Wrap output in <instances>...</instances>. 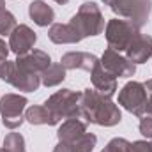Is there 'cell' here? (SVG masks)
<instances>
[{
	"instance_id": "cell-15",
	"label": "cell",
	"mask_w": 152,
	"mask_h": 152,
	"mask_svg": "<svg viewBox=\"0 0 152 152\" xmlns=\"http://www.w3.org/2000/svg\"><path fill=\"white\" fill-rule=\"evenodd\" d=\"M85 133H87V122H81L80 118H67L58 126L57 138H58V142H66V143L73 145Z\"/></svg>"
},
{
	"instance_id": "cell-18",
	"label": "cell",
	"mask_w": 152,
	"mask_h": 152,
	"mask_svg": "<svg viewBox=\"0 0 152 152\" xmlns=\"http://www.w3.org/2000/svg\"><path fill=\"white\" fill-rule=\"evenodd\" d=\"M25 120L32 126H57L58 124L44 104H36V106L27 108L25 110Z\"/></svg>"
},
{
	"instance_id": "cell-4",
	"label": "cell",
	"mask_w": 152,
	"mask_h": 152,
	"mask_svg": "<svg viewBox=\"0 0 152 152\" xmlns=\"http://www.w3.org/2000/svg\"><path fill=\"white\" fill-rule=\"evenodd\" d=\"M118 18H126L138 28H142L151 16V0H103Z\"/></svg>"
},
{
	"instance_id": "cell-8",
	"label": "cell",
	"mask_w": 152,
	"mask_h": 152,
	"mask_svg": "<svg viewBox=\"0 0 152 152\" xmlns=\"http://www.w3.org/2000/svg\"><path fill=\"white\" fill-rule=\"evenodd\" d=\"M2 80L11 83L14 88L21 90V92H34L41 85V75L25 71V69L18 67L14 62H9V60H7V67H5V73L2 76Z\"/></svg>"
},
{
	"instance_id": "cell-22",
	"label": "cell",
	"mask_w": 152,
	"mask_h": 152,
	"mask_svg": "<svg viewBox=\"0 0 152 152\" xmlns=\"http://www.w3.org/2000/svg\"><path fill=\"white\" fill-rule=\"evenodd\" d=\"M96 142H97V136L96 134L85 133V134H81L75 143H73L75 152H92L94 147H96Z\"/></svg>"
},
{
	"instance_id": "cell-9",
	"label": "cell",
	"mask_w": 152,
	"mask_h": 152,
	"mask_svg": "<svg viewBox=\"0 0 152 152\" xmlns=\"http://www.w3.org/2000/svg\"><path fill=\"white\" fill-rule=\"evenodd\" d=\"M99 62L104 67V71H108L115 78H129V76H134V73H136V66L127 57H124L122 53L115 51L112 48L104 50Z\"/></svg>"
},
{
	"instance_id": "cell-6",
	"label": "cell",
	"mask_w": 152,
	"mask_h": 152,
	"mask_svg": "<svg viewBox=\"0 0 152 152\" xmlns=\"http://www.w3.org/2000/svg\"><path fill=\"white\" fill-rule=\"evenodd\" d=\"M27 97L20 94H5L0 99V115L2 124L7 129H16L25 120V110H27Z\"/></svg>"
},
{
	"instance_id": "cell-17",
	"label": "cell",
	"mask_w": 152,
	"mask_h": 152,
	"mask_svg": "<svg viewBox=\"0 0 152 152\" xmlns=\"http://www.w3.org/2000/svg\"><path fill=\"white\" fill-rule=\"evenodd\" d=\"M28 16L34 20L36 25H39V27H48L55 20V11L44 0H34L28 5Z\"/></svg>"
},
{
	"instance_id": "cell-2",
	"label": "cell",
	"mask_w": 152,
	"mask_h": 152,
	"mask_svg": "<svg viewBox=\"0 0 152 152\" xmlns=\"http://www.w3.org/2000/svg\"><path fill=\"white\" fill-rule=\"evenodd\" d=\"M69 25L75 28L80 39L83 41L85 37H90V36H99L104 30V16L97 4L85 2L80 5L78 12L71 18Z\"/></svg>"
},
{
	"instance_id": "cell-25",
	"label": "cell",
	"mask_w": 152,
	"mask_h": 152,
	"mask_svg": "<svg viewBox=\"0 0 152 152\" xmlns=\"http://www.w3.org/2000/svg\"><path fill=\"white\" fill-rule=\"evenodd\" d=\"M53 152H75V147L71 143H66V142H58L57 147L53 149Z\"/></svg>"
},
{
	"instance_id": "cell-19",
	"label": "cell",
	"mask_w": 152,
	"mask_h": 152,
	"mask_svg": "<svg viewBox=\"0 0 152 152\" xmlns=\"http://www.w3.org/2000/svg\"><path fill=\"white\" fill-rule=\"evenodd\" d=\"M66 80V67L62 64H51L46 71H42L41 75V83L44 87H57Z\"/></svg>"
},
{
	"instance_id": "cell-7",
	"label": "cell",
	"mask_w": 152,
	"mask_h": 152,
	"mask_svg": "<svg viewBox=\"0 0 152 152\" xmlns=\"http://www.w3.org/2000/svg\"><path fill=\"white\" fill-rule=\"evenodd\" d=\"M147 99L149 96H147L145 83H140V81H127L118 92V104L136 117L143 115Z\"/></svg>"
},
{
	"instance_id": "cell-30",
	"label": "cell",
	"mask_w": 152,
	"mask_h": 152,
	"mask_svg": "<svg viewBox=\"0 0 152 152\" xmlns=\"http://www.w3.org/2000/svg\"><path fill=\"white\" fill-rule=\"evenodd\" d=\"M4 5H5V2H4V0H0V9H2Z\"/></svg>"
},
{
	"instance_id": "cell-12",
	"label": "cell",
	"mask_w": 152,
	"mask_h": 152,
	"mask_svg": "<svg viewBox=\"0 0 152 152\" xmlns=\"http://www.w3.org/2000/svg\"><path fill=\"white\" fill-rule=\"evenodd\" d=\"M126 57L134 66L147 62L152 57V37L147 34H138L134 41L129 44V48L126 50Z\"/></svg>"
},
{
	"instance_id": "cell-24",
	"label": "cell",
	"mask_w": 152,
	"mask_h": 152,
	"mask_svg": "<svg viewBox=\"0 0 152 152\" xmlns=\"http://www.w3.org/2000/svg\"><path fill=\"white\" fill-rule=\"evenodd\" d=\"M131 152H152V143L147 140H136L131 143Z\"/></svg>"
},
{
	"instance_id": "cell-10",
	"label": "cell",
	"mask_w": 152,
	"mask_h": 152,
	"mask_svg": "<svg viewBox=\"0 0 152 152\" xmlns=\"http://www.w3.org/2000/svg\"><path fill=\"white\" fill-rule=\"evenodd\" d=\"M36 41H37V36L28 25H18L9 36V50L18 57H21L34 50Z\"/></svg>"
},
{
	"instance_id": "cell-5",
	"label": "cell",
	"mask_w": 152,
	"mask_h": 152,
	"mask_svg": "<svg viewBox=\"0 0 152 152\" xmlns=\"http://www.w3.org/2000/svg\"><path fill=\"white\" fill-rule=\"evenodd\" d=\"M138 34H140V28L136 25H133L127 20H118V18L110 20L106 25V30H104L108 48H112L118 53L126 51Z\"/></svg>"
},
{
	"instance_id": "cell-13",
	"label": "cell",
	"mask_w": 152,
	"mask_h": 152,
	"mask_svg": "<svg viewBox=\"0 0 152 152\" xmlns=\"http://www.w3.org/2000/svg\"><path fill=\"white\" fill-rule=\"evenodd\" d=\"M90 80H92L94 88L99 94H103L106 97L115 96V92H117V78L112 76L108 71H104V67L101 66V62H97L96 67L90 71Z\"/></svg>"
},
{
	"instance_id": "cell-21",
	"label": "cell",
	"mask_w": 152,
	"mask_h": 152,
	"mask_svg": "<svg viewBox=\"0 0 152 152\" xmlns=\"http://www.w3.org/2000/svg\"><path fill=\"white\" fill-rule=\"evenodd\" d=\"M4 149L9 152H25V140L20 133H9L4 138Z\"/></svg>"
},
{
	"instance_id": "cell-28",
	"label": "cell",
	"mask_w": 152,
	"mask_h": 152,
	"mask_svg": "<svg viewBox=\"0 0 152 152\" xmlns=\"http://www.w3.org/2000/svg\"><path fill=\"white\" fill-rule=\"evenodd\" d=\"M145 88H147V92H151V94H152V78H151V80H147V83H145Z\"/></svg>"
},
{
	"instance_id": "cell-16",
	"label": "cell",
	"mask_w": 152,
	"mask_h": 152,
	"mask_svg": "<svg viewBox=\"0 0 152 152\" xmlns=\"http://www.w3.org/2000/svg\"><path fill=\"white\" fill-rule=\"evenodd\" d=\"M48 37L55 44H76L81 41L69 23H53L48 30Z\"/></svg>"
},
{
	"instance_id": "cell-11",
	"label": "cell",
	"mask_w": 152,
	"mask_h": 152,
	"mask_svg": "<svg viewBox=\"0 0 152 152\" xmlns=\"http://www.w3.org/2000/svg\"><path fill=\"white\" fill-rule=\"evenodd\" d=\"M14 64L18 67H21V69H25V71L36 73V75H42V71H46L51 66V58L42 50H32V51L18 57L14 60Z\"/></svg>"
},
{
	"instance_id": "cell-20",
	"label": "cell",
	"mask_w": 152,
	"mask_h": 152,
	"mask_svg": "<svg viewBox=\"0 0 152 152\" xmlns=\"http://www.w3.org/2000/svg\"><path fill=\"white\" fill-rule=\"evenodd\" d=\"M18 27L16 18L12 12H9L5 7L0 9V36H11L12 30Z\"/></svg>"
},
{
	"instance_id": "cell-31",
	"label": "cell",
	"mask_w": 152,
	"mask_h": 152,
	"mask_svg": "<svg viewBox=\"0 0 152 152\" xmlns=\"http://www.w3.org/2000/svg\"><path fill=\"white\" fill-rule=\"evenodd\" d=\"M0 152H9V151H7V149H4V147H2V149H0Z\"/></svg>"
},
{
	"instance_id": "cell-32",
	"label": "cell",
	"mask_w": 152,
	"mask_h": 152,
	"mask_svg": "<svg viewBox=\"0 0 152 152\" xmlns=\"http://www.w3.org/2000/svg\"><path fill=\"white\" fill-rule=\"evenodd\" d=\"M149 117H152V115H149Z\"/></svg>"
},
{
	"instance_id": "cell-27",
	"label": "cell",
	"mask_w": 152,
	"mask_h": 152,
	"mask_svg": "<svg viewBox=\"0 0 152 152\" xmlns=\"http://www.w3.org/2000/svg\"><path fill=\"white\" fill-rule=\"evenodd\" d=\"M5 67H7V60L5 58H0V78L5 73Z\"/></svg>"
},
{
	"instance_id": "cell-14",
	"label": "cell",
	"mask_w": 152,
	"mask_h": 152,
	"mask_svg": "<svg viewBox=\"0 0 152 152\" xmlns=\"http://www.w3.org/2000/svg\"><path fill=\"white\" fill-rule=\"evenodd\" d=\"M97 62H99V58L87 51H67L60 58V64L66 69H81V71H88V73L96 67Z\"/></svg>"
},
{
	"instance_id": "cell-23",
	"label": "cell",
	"mask_w": 152,
	"mask_h": 152,
	"mask_svg": "<svg viewBox=\"0 0 152 152\" xmlns=\"http://www.w3.org/2000/svg\"><path fill=\"white\" fill-rule=\"evenodd\" d=\"M101 152H131V142L126 138H113Z\"/></svg>"
},
{
	"instance_id": "cell-33",
	"label": "cell",
	"mask_w": 152,
	"mask_h": 152,
	"mask_svg": "<svg viewBox=\"0 0 152 152\" xmlns=\"http://www.w3.org/2000/svg\"><path fill=\"white\" fill-rule=\"evenodd\" d=\"M151 143H152V142H151Z\"/></svg>"
},
{
	"instance_id": "cell-3",
	"label": "cell",
	"mask_w": 152,
	"mask_h": 152,
	"mask_svg": "<svg viewBox=\"0 0 152 152\" xmlns=\"http://www.w3.org/2000/svg\"><path fill=\"white\" fill-rule=\"evenodd\" d=\"M42 104L50 110L57 122H60L62 118H80V94L71 88L57 90Z\"/></svg>"
},
{
	"instance_id": "cell-1",
	"label": "cell",
	"mask_w": 152,
	"mask_h": 152,
	"mask_svg": "<svg viewBox=\"0 0 152 152\" xmlns=\"http://www.w3.org/2000/svg\"><path fill=\"white\" fill-rule=\"evenodd\" d=\"M80 118L87 124L112 127L122 120V113L112 97L99 94L96 88H85L80 94Z\"/></svg>"
},
{
	"instance_id": "cell-29",
	"label": "cell",
	"mask_w": 152,
	"mask_h": 152,
	"mask_svg": "<svg viewBox=\"0 0 152 152\" xmlns=\"http://www.w3.org/2000/svg\"><path fill=\"white\" fill-rule=\"evenodd\" d=\"M55 2H57V4H60V5H64V4H67L69 0H55Z\"/></svg>"
},
{
	"instance_id": "cell-26",
	"label": "cell",
	"mask_w": 152,
	"mask_h": 152,
	"mask_svg": "<svg viewBox=\"0 0 152 152\" xmlns=\"http://www.w3.org/2000/svg\"><path fill=\"white\" fill-rule=\"evenodd\" d=\"M9 44H5V41L0 37V58H5L7 60V55H9Z\"/></svg>"
}]
</instances>
